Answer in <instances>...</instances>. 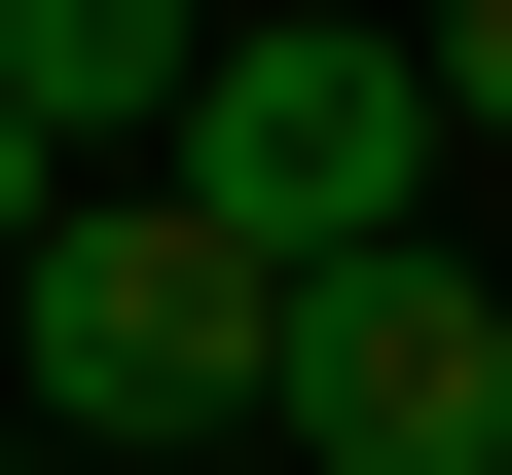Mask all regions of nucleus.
I'll return each mask as SVG.
<instances>
[{
    "instance_id": "1",
    "label": "nucleus",
    "mask_w": 512,
    "mask_h": 475,
    "mask_svg": "<svg viewBox=\"0 0 512 475\" xmlns=\"http://www.w3.org/2000/svg\"><path fill=\"white\" fill-rule=\"evenodd\" d=\"M0 402H37L74 475H220V439H256V256L183 220L147 147L37 183V220H0Z\"/></svg>"
},
{
    "instance_id": "3",
    "label": "nucleus",
    "mask_w": 512,
    "mask_h": 475,
    "mask_svg": "<svg viewBox=\"0 0 512 475\" xmlns=\"http://www.w3.org/2000/svg\"><path fill=\"white\" fill-rule=\"evenodd\" d=\"M256 439H293V475H512V293L439 220L293 256V293H256Z\"/></svg>"
},
{
    "instance_id": "6",
    "label": "nucleus",
    "mask_w": 512,
    "mask_h": 475,
    "mask_svg": "<svg viewBox=\"0 0 512 475\" xmlns=\"http://www.w3.org/2000/svg\"><path fill=\"white\" fill-rule=\"evenodd\" d=\"M37 183H74V147H37V110H0V220H37Z\"/></svg>"
},
{
    "instance_id": "7",
    "label": "nucleus",
    "mask_w": 512,
    "mask_h": 475,
    "mask_svg": "<svg viewBox=\"0 0 512 475\" xmlns=\"http://www.w3.org/2000/svg\"><path fill=\"white\" fill-rule=\"evenodd\" d=\"M0 475H37V439H0Z\"/></svg>"
},
{
    "instance_id": "2",
    "label": "nucleus",
    "mask_w": 512,
    "mask_h": 475,
    "mask_svg": "<svg viewBox=\"0 0 512 475\" xmlns=\"http://www.w3.org/2000/svg\"><path fill=\"white\" fill-rule=\"evenodd\" d=\"M147 183H183V220L256 256V293H293V256H366V220H439L476 147H439V74L366 37V0H220V37H183V110H147Z\"/></svg>"
},
{
    "instance_id": "5",
    "label": "nucleus",
    "mask_w": 512,
    "mask_h": 475,
    "mask_svg": "<svg viewBox=\"0 0 512 475\" xmlns=\"http://www.w3.org/2000/svg\"><path fill=\"white\" fill-rule=\"evenodd\" d=\"M403 74H439V147H512V0H439V37H403Z\"/></svg>"
},
{
    "instance_id": "4",
    "label": "nucleus",
    "mask_w": 512,
    "mask_h": 475,
    "mask_svg": "<svg viewBox=\"0 0 512 475\" xmlns=\"http://www.w3.org/2000/svg\"><path fill=\"white\" fill-rule=\"evenodd\" d=\"M183 37H220V0H0V110H37V147H147V110H183Z\"/></svg>"
}]
</instances>
